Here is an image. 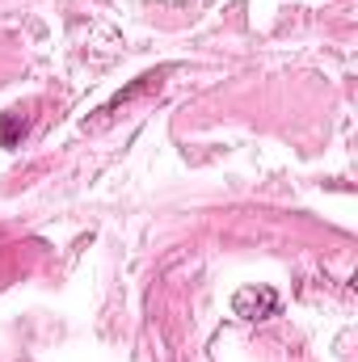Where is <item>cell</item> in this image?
Returning <instances> with one entry per match:
<instances>
[{"label":"cell","mask_w":358,"mask_h":362,"mask_svg":"<svg viewBox=\"0 0 358 362\" xmlns=\"http://www.w3.org/2000/svg\"><path fill=\"white\" fill-rule=\"evenodd\" d=\"M21 135H25V118H21L17 110H4V114H0V148L21 144Z\"/></svg>","instance_id":"obj_2"},{"label":"cell","mask_w":358,"mask_h":362,"mask_svg":"<svg viewBox=\"0 0 358 362\" xmlns=\"http://www.w3.org/2000/svg\"><path fill=\"white\" fill-rule=\"evenodd\" d=\"M278 291L274 286H241L236 295H232V316H241V320H270V316H278Z\"/></svg>","instance_id":"obj_1"}]
</instances>
